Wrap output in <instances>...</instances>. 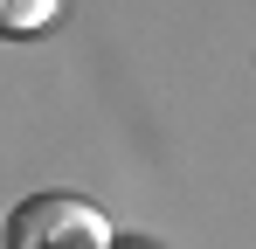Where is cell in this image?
<instances>
[{"label": "cell", "mask_w": 256, "mask_h": 249, "mask_svg": "<svg viewBox=\"0 0 256 249\" xmlns=\"http://www.w3.org/2000/svg\"><path fill=\"white\" fill-rule=\"evenodd\" d=\"M62 14V0H0V35H35Z\"/></svg>", "instance_id": "7a4b0ae2"}, {"label": "cell", "mask_w": 256, "mask_h": 249, "mask_svg": "<svg viewBox=\"0 0 256 249\" xmlns=\"http://www.w3.org/2000/svg\"><path fill=\"white\" fill-rule=\"evenodd\" d=\"M0 249H111V222L84 194H28L0 222Z\"/></svg>", "instance_id": "6da1fadb"}]
</instances>
